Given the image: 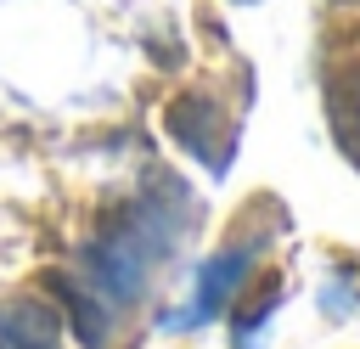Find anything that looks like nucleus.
<instances>
[{"label":"nucleus","mask_w":360,"mask_h":349,"mask_svg":"<svg viewBox=\"0 0 360 349\" xmlns=\"http://www.w3.org/2000/svg\"><path fill=\"white\" fill-rule=\"evenodd\" d=\"M281 293H287V281H281V276H259V281H253V293L242 287V293L231 298V310H225V315H231V343H236V349H259V326L281 310Z\"/></svg>","instance_id":"obj_5"},{"label":"nucleus","mask_w":360,"mask_h":349,"mask_svg":"<svg viewBox=\"0 0 360 349\" xmlns=\"http://www.w3.org/2000/svg\"><path fill=\"white\" fill-rule=\"evenodd\" d=\"M191 231V191L180 180H146L129 203L79 242L73 270H51L45 287L62 293L68 326L84 349H112L118 326L146 304L152 281L169 270L180 236Z\"/></svg>","instance_id":"obj_1"},{"label":"nucleus","mask_w":360,"mask_h":349,"mask_svg":"<svg viewBox=\"0 0 360 349\" xmlns=\"http://www.w3.org/2000/svg\"><path fill=\"white\" fill-rule=\"evenodd\" d=\"M163 129H169L174 146H180L186 158H197L208 174H225L231 158H236V118H231L214 96H202V90L174 96L169 113H163Z\"/></svg>","instance_id":"obj_3"},{"label":"nucleus","mask_w":360,"mask_h":349,"mask_svg":"<svg viewBox=\"0 0 360 349\" xmlns=\"http://www.w3.org/2000/svg\"><path fill=\"white\" fill-rule=\"evenodd\" d=\"M321 310H326L332 321H343V315L360 310V270H354V265H338V276H332L326 293H321Z\"/></svg>","instance_id":"obj_7"},{"label":"nucleus","mask_w":360,"mask_h":349,"mask_svg":"<svg viewBox=\"0 0 360 349\" xmlns=\"http://www.w3.org/2000/svg\"><path fill=\"white\" fill-rule=\"evenodd\" d=\"M264 242H270L264 231H248V236H231L219 253H208V259L197 265V287H191V304H186V310H174V315H163V326H174V332H197V326L219 321V315L231 310V298H236V293L253 281Z\"/></svg>","instance_id":"obj_2"},{"label":"nucleus","mask_w":360,"mask_h":349,"mask_svg":"<svg viewBox=\"0 0 360 349\" xmlns=\"http://www.w3.org/2000/svg\"><path fill=\"white\" fill-rule=\"evenodd\" d=\"M326 113H332V135L343 146V158L360 169V68L338 73L326 90Z\"/></svg>","instance_id":"obj_6"},{"label":"nucleus","mask_w":360,"mask_h":349,"mask_svg":"<svg viewBox=\"0 0 360 349\" xmlns=\"http://www.w3.org/2000/svg\"><path fill=\"white\" fill-rule=\"evenodd\" d=\"M0 349H62V326L39 298L0 304Z\"/></svg>","instance_id":"obj_4"}]
</instances>
